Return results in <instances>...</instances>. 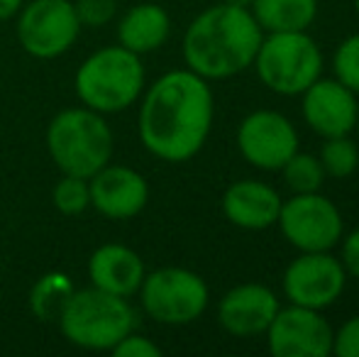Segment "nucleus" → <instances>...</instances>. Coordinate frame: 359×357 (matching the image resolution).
Listing matches in <instances>:
<instances>
[{
	"label": "nucleus",
	"mask_w": 359,
	"mask_h": 357,
	"mask_svg": "<svg viewBox=\"0 0 359 357\" xmlns=\"http://www.w3.org/2000/svg\"><path fill=\"white\" fill-rule=\"evenodd\" d=\"M137 103L140 142L161 162H189L213 133L215 95L210 81L186 67L147 83Z\"/></svg>",
	"instance_id": "nucleus-1"
},
{
	"label": "nucleus",
	"mask_w": 359,
	"mask_h": 357,
	"mask_svg": "<svg viewBox=\"0 0 359 357\" xmlns=\"http://www.w3.org/2000/svg\"><path fill=\"white\" fill-rule=\"evenodd\" d=\"M262 27L250 8L215 3L189 22L181 39L186 69L205 81H225L247 72L262 44Z\"/></svg>",
	"instance_id": "nucleus-2"
},
{
	"label": "nucleus",
	"mask_w": 359,
	"mask_h": 357,
	"mask_svg": "<svg viewBox=\"0 0 359 357\" xmlns=\"http://www.w3.org/2000/svg\"><path fill=\"white\" fill-rule=\"evenodd\" d=\"M47 152L54 167L69 177L90 179L113 162L115 135L103 113L86 105L64 108L47 125Z\"/></svg>",
	"instance_id": "nucleus-3"
},
{
	"label": "nucleus",
	"mask_w": 359,
	"mask_h": 357,
	"mask_svg": "<svg viewBox=\"0 0 359 357\" xmlns=\"http://www.w3.org/2000/svg\"><path fill=\"white\" fill-rule=\"evenodd\" d=\"M147 86L142 57L123 44L95 49L81 62L74 76V90L81 105L103 115L123 113L140 100Z\"/></svg>",
	"instance_id": "nucleus-4"
},
{
	"label": "nucleus",
	"mask_w": 359,
	"mask_h": 357,
	"mask_svg": "<svg viewBox=\"0 0 359 357\" xmlns=\"http://www.w3.org/2000/svg\"><path fill=\"white\" fill-rule=\"evenodd\" d=\"M57 325L76 348L110 353L125 335L137 330V311L125 296L86 286L72 294Z\"/></svg>",
	"instance_id": "nucleus-5"
},
{
	"label": "nucleus",
	"mask_w": 359,
	"mask_h": 357,
	"mask_svg": "<svg viewBox=\"0 0 359 357\" xmlns=\"http://www.w3.org/2000/svg\"><path fill=\"white\" fill-rule=\"evenodd\" d=\"M266 90L296 98L325 72V57L316 39L303 32H266L252 62Z\"/></svg>",
	"instance_id": "nucleus-6"
},
{
	"label": "nucleus",
	"mask_w": 359,
	"mask_h": 357,
	"mask_svg": "<svg viewBox=\"0 0 359 357\" xmlns=\"http://www.w3.org/2000/svg\"><path fill=\"white\" fill-rule=\"evenodd\" d=\"M140 306L159 325L196 323L210 306V286L198 271L159 267L147 271L137 291Z\"/></svg>",
	"instance_id": "nucleus-7"
},
{
	"label": "nucleus",
	"mask_w": 359,
	"mask_h": 357,
	"mask_svg": "<svg viewBox=\"0 0 359 357\" xmlns=\"http://www.w3.org/2000/svg\"><path fill=\"white\" fill-rule=\"evenodd\" d=\"M276 228L298 252H332L345 235V218L335 201L320 191L291 194L281 203Z\"/></svg>",
	"instance_id": "nucleus-8"
},
{
	"label": "nucleus",
	"mask_w": 359,
	"mask_h": 357,
	"mask_svg": "<svg viewBox=\"0 0 359 357\" xmlns=\"http://www.w3.org/2000/svg\"><path fill=\"white\" fill-rule=\"evenodd\" d=\"M81 29L74 0H25L15 15L20 47L34 59H57L67 54Z\"/></svg>",
	"instance_id": "nucleus-9"
},
{
	"label": "nucleus",
	"mask_w": 359,
	"mask_h": 357,
	"mask_svg": "<svg viewBox=\"0 0 359 357\" xmlns=\"http://www.w3.org/2000/svg\"><path fill=\"white\" fill-rule=\"evenodd\" d=\"M235 144L250 167L259 172H279L288 157L301 149V135L288 115L259 108L240 120Z\"/></svg>",
	"instance_id": "nucleus-10"
},
{
	"label": "nucleus",
	"mask_w": 359,
	"mask_h": 357,
	"mask_svg": "<svg viewBox=\"0 0 359 357\" xmlns=\"http://www.w3.org/2000/svg\"><path fill=\"white\" fill-rule=\"evenodd\" d=\"M347 271L332 252H298L286 264L281 291L288 304L325 311L342 299L347 289Z\"/></svg>",
	"instance_id": "nucleus-11"
},
{
	"label": "nucleus",
	"mask_w": 359,
	"mask_h": 357,
	"mask_svg": "<svg viewBox=\"0 0 359 357\" xmlns=\"http://www.w3.org/2000/svg\"><path fill=\"white\" fill-rule=\"evenodd\" d=\"M332 325L323 311L286 304L266 328V348L274 357L332 355Z\"/></svg>",
	"instance_id": "nucleus-12"
},
{
	"label": "nucleus",
	"mask_w": 359,
	"mask_h": 357,
	"mask_svg": "<svg viewBox=\"0 0 359 357\" xmlns=\"http://www.w3.org/2000/svg\"><path fill=\"white\" fill-rule=\"evenodd\" d=\"M298 98H301L303 120L318 137H340L355 130L359 95L335 76H320Z\"/></svg>",
	"instance_id": "nucleus-13"
},
{
	"label": "nucleus",
	"mask_w": 359,
	"mask_h": 357,
	"mask_svg": "<svg viewBox=\"0 0 359 357\" xmlns=\"http://www.w3.org/2000/svg\"><path fill=\"white\" fill-rule=\"evenodd\" d=\"M281 301L274 289L259 281H245L227 289L217 301V323L232 338L264 335Z\"/></svg>",
	"instance_id": "nucleus-14"
},
{
	"label": "nucleus",
	"mask_w": 359,
	"mask_h": 357,
	"mask_svg": "<svg viewBox=\"0 0 359 357\" xmlns=\"http://www.w3.org/2000/svg\"><path fill=\"white\" fill-rule=\"evenodd\" d=\"M90 208L108 220H130L149 203V184L144 174L128 164L108 162L88 179Z\"/></svg>",
	"instance_id": "nucleus-15"
},
{
	"label": "nucleus",
	"mask_w": 359,
	"mask_h": 357,
	"mask_svg": "<svg viewBox=\"0 0 359 357\" xmlns=\"http://www.w3.org/2000/svg\"><path fill=\"white\" fill-rule=\"evenodd\" d=\"M284 196L276 186L262 179L232 181L220 198V210L230 225L250 233L269 230L276 225Z\"/></svg>",
	"instance_id": "nucleus-16"
},
{
	"label": "nucleus",
	"mask_w": 359,
	"mask_h": 357,
	"mask_svg": "<svg viewBox=\"0 0 359 357\" xmlns=\"http://www.w3.org/2000/svg\"><path fill=\"white\" fill-rule=\"evenodd\" d=\"M144 274V260L140 257L137 250L123 243H105L95 248L88 257L90 286L108 291V294L133 299L142 286Z\"/></svg>",
	"instance_id": "nucleus-17"
},
{
	"label": "nucleus",
	"mask_w": 359,
	"mask_h": 357,
	"mask_svg": "<svg viewBox=\"0 0 359 357\" xmlns=\"http://www.w3.org/2000/svg\"><path fill=\"white\" fill-rule=\"evenodd\" d=\"M118 44L140 54L161 49L171 37V15L159 3H137L118 18Z\"/></svg>",
	"instance_id": "nucleus-18"
},
{
	"label": "nucleus",
	"mask_w": 359,
	"mask_h": 357,
	"mask_svg": "<svg viewBox=\"0 0 359 357\" xmlns=\"http://www.w3.org/2000/svg\"><path fill=\"white\" fill-rule=\"evenodd\" d=\"M318 0H255L250 13L262 32H303L318 20Z\"/></svg>",
	"instance_id": "nucleus-19"
},
{
	"label": "nucleus",
	"mask_w": 359,
	"mask_h": 357,
	"mask_svg": "<svg viewBox=\"0 0 359 357\" xmlns=\"http://www.w3.org/2000/svg\"><path fill=\"white\" fill-rule=\"evenodd\" d=\"M76 291L74 281L62 271H49L34 281L29 291V309L39 321H57Z\"/></svg>",
	"instance_id": "nucleus-20"
},
{
	"label": "nucleus",
	"mask_w": 359,
	"mask_h": 357,
	"mask_svg": "<svg viewBox=\"0 0 359 357\" xmlns=\"http://www.w3.org/2000/svg\"><path fill=\"white\" fill-rule=\"evenodd\" d=\"M279 172L291 194H313V191H320L325 184V169H323L318 154L301 152V149L288 157V162Z\"/></svg>",
	"instance_id": "nucleus-21"
},
{
	"label": "nucleus",
	"mask_w": 359,
	"mask_h": 357,
	"mask_svg": "<svg viewBox=\"0 0 359 357\" xmlns=\"http://www.w3.org/2000/svg\"><path fill=\"white\" fill-rule=\"evenodd\" d=\"M320 159L325 177L332 179H347L359 169V147L350 135H340V137H327L320 147Z\"/></svg>",
	"instance_id": "nucleus-22"
},
{
	"label": "nucleus",
	"mask_w": 359,
	"mask_h": 357,
	"mask_svg": "<svg viewBox=\"0 0 359 357\" xmlns=\"http://www.w3.org/2000/svg\"><path fill=\"white\" fill-rule=\"evenodd\" d=\"M52 206L62 215H81L90 208V189L88 179L69 177L62 174V179L52 189Z\"/></svg>",
	"instance_id": "nucleus-23"
},
{
	"label": "nucleus",
	"mask_w": 359,
	"mask_h": 357,
	"mask_svg": "<svg viewBox=\"0 0 359 357\" xmlns=\"http://www.w3.org/2000/svg\"><path fill=\"white\" fill-rule=\"evenodd\" d=\"M332 76L359 95V32L345 37L330 59Z\"/></svg>",
	"instance_id": "nucleus-24"
},
{
	"label": "nucleus",
	"mask_w": 359,
	"mask_h": 357,
	"mask_svg": "<svg viewBox=\"0 0 359 357\" xmlns=\"http://www.w3.org/2000/svg\"><path fill=\"white\" fill-rule=\"evenodd\" d=\"M81 27L98 29L118 18V0H74Z\"/></svg>",
	"instance_id": "nucleus-25"
},
{
	"label": "nucleus",
	"mask_w": 359,
	"mask_h": 357,
	"mask_svg": "<svg viewBox=\"0 0 359 357\" xmlns=\"http://www.w3.org/2000/svg\"><path fill=\"white\" fill-rule=\"evenodd\" d=\"M332 355L359 357V314L332 330Z\"/></svg>",
	"instance_id": "nucleus-26"
},
{
	"label": "nucleus",
	"mask_w": 359,
	"mask_h": 357,
	"mask_svg": "<svg viewBox=\"0 0 359 357\" xmlns=\"http://www.w3.org/2000/svg\"><path fill=\"white\" fill-rule=\"evenodd\" d=\"M110 355H115V357H161V348L151 338H147V335L133 330V333H128L113 350H110Z\"/></svg>",
	"instance_id": "nucleus-27"
},
{
	"label": "nucleus",
	"mask_w": 359,
	"mask_h": 357,
	"mask_svg": "<svg viewBox=\"0 0 359 357\" xmlns=\"http://www.w3.org/2000/svg\"><path fill=\"white\" fill-rule=\"evenodd\" d=\"M340 262L345 267L347 276L359 281V228L350 230L340 240Z\"/></svg>",
	"instance_id": "nucleus-28"
},
{
	"label": "nucleus",
	"mask_w": 359,
	"mask_h": 357,
	"mask_svg": "<svg viewBox=\"0 0 359 357\" xmlns=\"http://www.w3.org/2000/svg\"><path fill=\"white\" fill-rule=\"evenodd\" d=\"M25 5V0H0V22L3 20H13L20 13V8Z\"/></svg>",
	"instance_id": "nucleus-29"
},
{
	"label": "nucleus",
	"mask_w": 359,
	"mask_h": 357,
	"mask_svg": "<svg viewBox=\"0 0 359 357\" xmlns=\"http://www.w3.org/2000/svg\"><path fill=\"white\" fill-rule=\"evenodd\" d=\"M222 3L237 5V8H252V3H255V0H222Z\"/></svg>",
	"instance_id": "nucleus-30"
},
{
	"label": "nucleus",
	"mask_w": 359,
	"mask_h": 357,
	"mask_svg": "<svg viewBox=\"0 0 359 357\" xmlns=\"http://www.w3.org/2000/svg\"><path fill=\"white\" fill-rule=\"evenodd\" d=\"M355 3V13H357V18H359V0H352Z\"/></svg>",
	"instance_id": "nucleus-31"
},
{
	"label": "nucleus",
	"mask_w": 359,
	"mask_h": 357,
	"mask_svg": "<svg viewBox=\"0 0 359 357\" xmlns=\"http://www.w3.org/2000/svg\"><path fill=\"white\" fill-rule=\"evenodd\" d=\"M355 130H359V110H357V125H355Z\"/></svg>",
	"instance_id": "nucleus-32"
},
{
	"label": "nucleus",
	"mask_w": 359,
	"mask_h": 357,
	"mask_svg": "<svg viewBox=\"0 0 359 357\" xmlns=\"http://www.w3.org/2000/svg\"><path fill=\"white\" fill-rule=\"evenodd\" d=\"M0 279H3V264H0Z\"/></svg>",
	"instance_id": "nucleus-33"
}]
</instances>
